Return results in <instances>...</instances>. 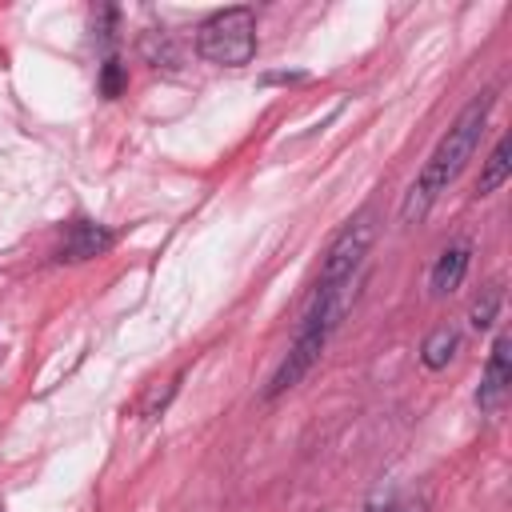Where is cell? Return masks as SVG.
<instances>
[{
	"instance_id": "obj_12",
	"label": "cell",
	"mask_w": 512,
	"mask_h": 512,
	"mask_svg": "<svg viewBox=\"0 0 512 512\" xmlns=\"http://www.w3.org/2000/svg\"><path fill=\"white\" fill-rule=\"evenodd\" d=\"M364 512H396V500H372Z\"/></svg>"
},
{
	"instance_id": "obj_2",
	"label": "cell",
	"mask_w": 512,
	"mask_h": 512,
	"mask_svg": "<svg viewBox=\"0 0 512 512\" xmlns=\"http://www.w3.org/2000/svg\"><path fill=\"white\" fill-rule=\"evenodd\" d=\"M356 284H360V280H352V284H344V288H332V292H312L308 312H304V320H300V328H296V340H292L288 356L280 360V368L272 372V380H268V388H264V400L284 396L288 388H296V384L312 372V364H316L320 352L328 348L332 332L340 328L344 312L352 308Z\"/></svg>"
},
{
	"instance_id": "obj_1",
	"label": "cell",
	"mask_w": 512,
	"mask_h": 512,
	"mask_svg": "<svg viewBox=\"0 0 512 512\" xmlns=\"http://www.w3.org/2000/svg\"><path fill=\"white\" fill-rule=\"evenodd\" d=\"M492 104H496V92L484 88L480 96H472V100L460 108V116H456L452 128L440 136V144H436L432 156L424 160L420 176H416L412 188L404 192V200H400V224H420V220L432 212V204L440 200V192H448V184L464 172V164L472 160V152H476V144H480V132H484V124H488Z\"/></svg>"
},
{
	"instance_id": "obj_11",
	"label": "cell",
	"mask_w": 512,
	"mask_h": 512,
	"mask_svg": "<svg viewBox=\"0 0 512 512\" xmlns=\"http://www.w3.org/2000/svg\"><path fill=\"white\" fill-rule=\"evenodd\" d=\"M124 88H128V68L120 64V56H104V64H100V96L116 100V96H124Z\"/></svg>"
},
{
	"instance_id": "obj_13",
	"label": "cell",
	"mask_w": 512,
	"mask_h": 512,
	"mask_svg": "<svg viewBox=\"0 0 512 512\" xmlns=\"http://www.w3.org/2000/svg\"><path fill=\"white\" fill-rule=\"evenodd\" d=\"M396 512H424L420 504H396Z\"/></svg>"
},
{
	"instance_id": "obj_14",
	"label": "cell",
	"mask_w": 512,
	"mask_h": 512,
	"mask_svg": "<svg viewBox=\"0 0 512 512\" xmlns=\"http://www.w3.org/2000/svg\"><path fill=\"white\" fill-rule=\"evenodd\" d=\"M0 512H4V504H0Z\"/></svg>"
},
{
	"instance_id": "obj_8",
	"label": "cell",
	"mask_w": 512,
	"mask_h": 512,
	"mask_svg": "<svg viewBox=\"0 0 512 512\" xmlns=\"http://www.w3.org/2000/svg\"><path fill=\"white\" fill-rule=\"evenodd\" d=\"M456 348H460V332L448 328V324H440V328H432V332L424 336V344H420V364H424L428 372H440V368L452 364Z\"/></svg>"
},
{
	"instance_id": "obj_3",
	"label": "cell",
	"mask_w": 512,
	"mask_h": 512,
	"mask_svg": "<svg viewBox=\"0 0 512 512\" xmlns=\"http://www.w3.org/2000/svg\"><path fill=\"white\" fill-rule=\"evenodd\" d=\"M196 52L220 68H244L256 56V8L232 4L196 28Z\"/></svg>"
},
{
	"instance_id": "obj_6",
	"label": "cell",
	"mask_w": 512,
	"mask_h": 512,
	"mask_svg": "<svg viewBox=\"0 0 512 512\" xmlns=\"http://www.w3.org/2000/svg\"><path fill=\"white\" fill-rule=\"evenodd\" d=\"M508 384H512V360H508V336L500 332L492 340V352H488V364H484V376H480V388H476V408L496 412L508 396Z\"/></svg>"
},
{
	"instance_id": "obj_7",
	"label": "cell",
	"mask_w": 512,
	"mask_h": 512,
	"mask_svg": "<svg viewBox=\"0 0 512 512\" xmlns=\"http://www.w3.org/2000/svg\"><path fill=\"white\" fill-rule=\"evenodd\" d=\"M468 260H472V248L468 244H448L436 256V264H432V276H428L432 292L436 296H452L464 284V276H468Z\"/></svg>"
},
{
	"instance_id": "obj_10",
	"label": "cell",
	"mask_w": 512,
	"mask_h": 512,
	"mask_svg": "<svg viewBox=\"0 0 512 512\" xmlns=\"http://www.w3.org/2000/svg\"><path fill=\"white\" fill-rule=\"evenodd\" d=\"M500 304H504V288H500V280H492L488 288H480V296H476L472 308H468L472 328H476V332H488V328L496 324V316H500Z\"/></svg>"
},
{
	"instance_id": "obj_5",
	"label": "cell",
	"mask_w": 512,
	"mask_h": 512,
	"mask_svg": "<svg viewBox=\"0 0 512 512\" xmlns=\"http://www.w3.org/2000/svg\"><path fill=\"white\" fill-rule=\"evenodd\" d=\"M112 244H116V232H112L108 224L76 216V220L64 224V240H60V248H56V260H68V264L96 260V256H104Z\"/></svg>"
},
{
	"instance_id": "obj_9",
	"label": "cell",
	"mask_w": 512,
	"mask_h": 512,
	"mask_svg": "<svg viewBox=\"0 0 512 512\" xmlns=\"http://www.w3.org/2000/svg\"><path fill=\"white\" fill-rule=\"evenodd\" d=\"M508 176H512V140H508V136H500V140H496V148H492V152H488V160H484V172H480L476 192H480V196H492Z\"/></svg>"
},
{
	"instance_id": "obj_4",
	"label": "cell",
	"mask_w": 512,
	"mask_h": 512,
	"mask_svg": "<svg viewBox=\"0 0 512 512\" xmlns=\"http://www.w3.org/2000/svg\"><path fill=\"white\" fill-rule=\"evenodd\" d=\"M376 240V224H372V212H356L340 236L328 244V256L320 264V276H316V288L312 292H332V288H344L352 280H360V264L368 256Z\"/></svg>"
}]
</instances>
